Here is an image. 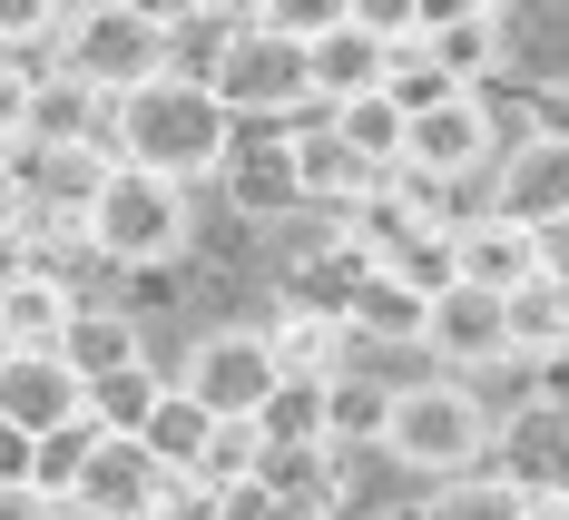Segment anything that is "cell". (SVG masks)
<instances>
[{
  "mask_svg": "<svg viewBox=\"0 0 569 520\" xmlns=\"http://www.w3.org/2000/svg\"><path fill=\"white\" fill-rule=\"evenodd\" d=\"M109 168H148V177H217L236 148V118L197 89V79H148V89H128L109 99Z\"/></svg>",
  "mask_w": 569,
  "mask_h": 520,
  "instance_id": "obj_1",
  "label": "cell"
},
{
  "mask_svg": "<svg viewBox=\"0 0 569 520\" xmlns=\"http://www.w3.org/2000/svg\"><path fill=\"white\" fill-rule=\"evenodd\" d=\"M383 452L432 481H461V471L491 462V412L471 403V383H402L393 422H383Z\"/></svg>",
  "mask_w": 569,
  "mask_h": 520,
  "instance_id": "obj_2",
  "label": "cell"
},
{
  "mask_svg": "<svg viewBox=\"0 0 569 520\" xmlns=\"http://www.w3.org/2000/svg\"><path fill=\"white\" fill-rule=\"evenodd\" d=\"M59 69L89 79L99 99H128V89L168 79V10H138V0H99V10H79Z\"/></svg>",
  "mask_w": 569,
  "mask_h": 520,
  "instance_id": "obj_3",
  "label": "cell"
},
{
  "mask_svg": "<svg viewBox=\"0 0 569 520\" xmlns=\"http://www.w3.org/2000/svg\"><path fill=\"white\" fill-rule=\"evenodd\" d=\"M207 99L227 118L295 128V118L315 109V89H305V30H295V20H246V40L227 50V69L207 79Z\"/></svg>",
  "mask_w": 569,
  "mask_h": 520,
  "instance_id": "obj_4",
  "label": "cell"
},
{
  "mask_svg": "<svg viewBox=\"0 0 569 520\" xmlns=\"http://www.w3.org/2000/svg\"><path fill=\"white\" fill-rule=\"evenodd\" d=\"M89 246L109 266H168L187 246V187L148 168H109V187L89 197Z\"/></svg>",
  "mask_w": 569,
  "mask_h": 520,
  "instance_id": "obj_5",
  "label": "cell"
},
{
  "mask_svg": "<svg viewBox=\"0 0 569 520\" xmlns=\"http://www.w3.org/2000/svg\"><path fill=\"white\" fill-rule=\"evenodd\" d=\"M276 383H284V363L266 334H207L187 353V393L207 403V422H256Z\"/></svg>",
  "mask_w": 569,
  "mask_h": 520,
  "instance_id": "obj_6",
  "label": "cell"
},
{
  "mask_svg": "<svg viewBox=\"0 0 569 520\" xmlns=\"http://www.w3.org/2000/svg\"><path fill=\"white\" fill-rule=\"evenodd\" d=\"M383 69H393V50L373 40L363 10H335V20L305 30V89H315V109H353V99H373Z\"/></svg>",
  "mask_w": 569,
  "mask_h": 520,
  "instance_id": "obj_7",
  "label": "cell"
},
{
  "mask_svg": "<svg viewBox=\"0 0 569 520\" xmlns=\"http://www.w3.org/2000/svg\"><path fill=\"white\" fill-rule=\"evenodd\" d=\"M491 452H501V481H511L520 501H569V403L560 393H540V403H520L501 432H491Z\"/></svg>",
  "mask_w": 569,
  "mask_h": 520,
  "instance_id": "obj_8",
  "label": "cell"
},
{
  "mask_svg": "<svg viewBox=\"0 0 569 520\" xmlns=\"http://www.w3.org/2000/svg\"><path fill=\"white\" fill-rule=\"evenodd\" d=\"M491 148H501V128H491V109L461 89V99H442V109L412 118V138H402V168L432 177V187H461V177L491 168Z\"/></svg>",
  "mask_w": 569,
  "mask_h": 520,
  "instance_id": "obj_9",
  "label": "cell"
},
{
  "mask_svg": "<svg viewBox=\"0 0 569 520\" xmlns=\"http://www.w3.org/2000/svg\"><path fill=\"white\" fill-rule=\"evenodd\" d=\"M0 422H20L30 442H50L69 422H89V383L59 353H0Z\"/></svg>",
  "mask_w": 569,
  "mask_h": 520,
  "instance_id": "obj_10",
  "label": "cell"
},
{
  "mask_svg": "<svg viewBox=\"0 0 569 520\" xmlns=\"http://www.w3.org/2000/svg\"><path fill=\"white\" fill-rule=\"evenodd\" d=\"M422 353H442V373H481V363H511V304L481 286H452L422 324Z\"/></svg>",
  "mask_w": 569,
  "mask_h": 520,
  "instance_id": "obj_11",
  "label": "cell"
},
{
  "mask_svg": "<svg viewBox=\"0 0 569 520\" xmlns=\"http://www.w3.org/2000/svg\"><path fill=\"white\" fill-rule=\"evenodd\" d=\"M168 481H177V471H158L148 442H109V432H99V452H89V471H79V491H69V501H79L89 520H148Z\"/></svg>",
  "mask_w": 569,
  "mask_h": 520,
  "instance_id": "obj_12",
  "label": "cell"
},
{
  "mask_svg": "<svg viewBox=\"0 0 569 520\" xmlns=\"http://www.w3.org/2000/svg\"><path fill=\"white\" fill-rule=\"evenodd\" d=\"M491 217H511V227H569V138L560 128H540V138H520V158L501 168V207Z\"/></svg>",
  "mask_w": 569,
  "mask_h": 520,
  "instance_id": "obj_13",
  "label": "cell"
},
{
  "mask_svg": "<svg viewBox=\"0 0 569 520\" xmlns=\"http://www.w3.org/2000/svg\"><path fill=\"white\" fill-rule=\"evenodd\" d=\"M236 217H284V207H305V187H295V128H266V138H236L227 168H217Z\"/></svg>",
  "mask_w": 569,
  "mask_h": 520,
  "instance_id": "obj_14",
  "label": "cell"
},
{
  "mask_svg": "<svg viewBox=\"0 0 569 520\" xmlns=\"http://www.w3.org/2000/svg\"><path fill=\"white\" fill-rule=\"evenodd\" d=\"M109 138V99L89 89V79H69V69H30V128H20V148H99Z\"/></svg>",
  "mask_w": 569,
  "mask_h": 520,
  "instance_id": "obj_15",
  "label": "cell"
},
{
  "mask_svg": "<svg viewBox=\"0 0 569 520\" xmlns=\"http://www.w3.org/2000/svg\"><path fill=\"white\" fill-rule=\"evenodd\" d=\"M452 256H461V286L501 294V304H511L520 286H540V236L511 227V217H471V227H452Z\"/></svg>",
  "mask_w": 569,
  "mask_h": 520,
  "instance_id": "obj_16",
  "label": "cell"
},
{
  "mask_svg": "<svg viewBox=\"0 0 569 520\" xmlns=\"http://www.w3.org/2000/svg\"><path fill=\"white\" fill-rule=\"evenodd\" d=\"M501 40H511V20L471 0V10H422V40H412V50L432 59L452 89H471L481 69H501Z\"/></svg>",
  "mask_w": 569,
  "mask_h": 520,
  "instance_id": "obj_17",
  "label": "cell"
},
{
  "mask_svg": "<svg viewBox=\"0 0 569 520\" xmlns=\"http://www.w3.org/2000/svg\"><path fill=\"white\" fill-rule=\"evenodd\" d=\"M422 324H432V304L402 286V276H383V266L353 276V294H343V334L353 344H422Z\"/></svg>",
  "mask_w": 569,
  "mask_h": 520,
  "instance_id": "obj_18",
  "label": "cell"
},
{
  "mask_svg": "<svg viewBox=\"0 0 569 520\" xmlns=\"http://www.w3.org/2000/svg\"><path fill=\"white\" fill-rule=\"evenodd\" d=\"M79 304H89V294H69V276L10 286V294H0V353H59V334H69Z\"/></svg>",
  "mask_w": 569,
  "mask_h": 520,
  "instance_id": "obj_19",
  "label": "cell"
},
{
  "mask_svg": "<svg viewBox=\"0 0 569 520\" xmlns=\"http://www.w3.org/2000/svg\"><path fill=\"white\" fill-rule=\"evenodd\" d=\"M246 20L256 10H207V0H187V10H168V79H217L227 69V50L246 40Z\"/></svg>",
  "mask_w": 569,
  "mask_h": 520,
  "instance_id": "obj_20",
  "label": "cell"
},
{
  "mask_svg": "<svg viewBox=\"0 0 569 520\" xmlns=\"http://www.w3.org/2000/svg\"><path fill=\"white\" fill-rule=\"evenodd\" d=\"M325 383H335V373H325ZM325 383H315V373H284L246 432H256L266 452H335V432H325Z\"/></svg>",
  "mask_w": 569,
  "mask_h": 520,
  "instance_id": "obj_21",
  "label": "cell"
},
{
  "mask_svg": "<svg viewBox=\"0 0 569 520\" xmlns=\"http://www.w3.org/2000/svg\"><path fill=\"white\" fill-rule=\"evenodd\" d=\"M295 187H305V207H315V197H325V207H353V197L373 187V168L343 148L325 118H295Z\"/></svg>",
  "mask_w": 569,
  "mask_h": 520,
  "instance_id": "obj_22",
  "label": "cell"
},
{
  "mask_svg": "<svg viewBox=\"0 0 569 520\" xmlns=\"http://www.w3.org/2000/svg\"><path fill=\"white\" fill-rule=\"evenodd\" d=\"M59 363H69L79 383H109V373L148 363V353H138V324H128L118 304H79V314H69V334H59Z\"/></svg>",
  "mask_w": 569,
  "mask_h": 520,
  "instance_id": "obj_23",
  "label": "cell"
},
{
  "mask_svg": "<svg viewBox=\"0 0 569 520\" xmlns=\"http://www.w3.org/2000/svg\"><path fill=\"white\" fill-rule=\"evenodd\" d=\"M266 344H276L284 373H315V383H325V373H343V344H353V334H343L335 304H295V294H284V314L266 324Z\"/></svg>",
  "mask_w": 569,
  "mask_h": 520,
  "instance_id": "obj_24",
  "label": "cell"
},
{
  "mask_svg": "<svg viewBox=\"0 0 569 520\" xmlns=\"http://www.w3.org/2000/svg\"><path fill=\"white\" fill-rule=\"evenodd\" d=\"M148 452H158V471H177V481H197V462H207V442H217V422H207V403L187 393V383H168V403L148 412V432H138Z\"/></svg>",
  "mask_w": 569,
  "mask_h": 520,
  "instance_id": "obj_25",
  "label": "cell"
},
{
  "mask_svg": "<svg viewBox=\"0 0 569 520\" xmlns=\"http://www.w3.org/2000/svg\"><path fill=\"white\" fill-rule=\"evenodd\" d=\"M325 128H335L373 177H393V168H402V138H412V118H402L383 89H373V99H353V109H325Z\"/></svg>",
  "mask_w": 569,
  "mask_h": 520,
  "instance_id": "obj_26",
  "label": "cell"
},
{
  "mask_svg": "<svg viewBox=\"0 0 569 520\" xmlns=\"http://www.w3.org/2000/svg\"><path fill=\"white\" fill-rule=\"evenodd\" d=\"M560 353H569V294L520 286L511 294V363H560Z\"/></svg>",
  "mask_w": 569,
  "mask_h": 520,
  "instance_id": "obj_27",
  "label": "cell"
},
{
  "mask_svg": "<svg viewBox=\"0 0 569 520\" xmlns=\"http://www.w3.org/2000/svg\"><path fill=\"white\" fill-rule=\"evenodd\" d=\"M158 403H168V383H158L148 363H128V373H109V383H89V422H99L109 442H138Z\"/></svg>",
  "mask_w": 569,
  "mask_h": 520,
  "instance_id": "obj_28",
  "label": "cell"
},
{
  "mask_svg": "<svg viewBox=\"0 0 569 520\" xmlns=\"http://www.w3.org/2000/svg\"><path fill=\"white\" fill-rule=\"evenodd\" d=\"M383 422H393V393H383V383H353V373L325 383V432H335V452L343 442H383Z\"/></svg>",
  "mask_w": 569,
  "mask_h": 520,
  "instance_id": "obj_29",
  "label": "cell"
},
{
  "mask_svg": "<svg viewBox=\"0 0 569 520\" xmlns=\"http://www.w3.org/2000/svg\"><path fill=\"white\" fill-rule=\"evenodd\" d=\"M530 501H520L501 471H461V481H442L432 501H422V520H520Z\"/></svg>",
  "mask_w": 569,
  "mask_h": 520,
  "instance_id": "obj_30",
  "label": "cell"
},
{
  "mask_svg": "<svg viewBox=\"0 0 569 520\" xmlns=\"http://www.w3.org/2000/svg\"><path fill=\"white\" fill-rule=\"evenodd\" d=\"M383 276H402V286L422 294V304H442V294L461 286V256H452V227H422L402 256H383Z\"/></svg>",
  "mask_w": 569,
  "mask_h": 520,
  "instance_id": "obj_31",
  "label": "cell"
},
{
  "mask_svg": "<svg viewBox=\"0 0 569 520\" xmlns=\"http://www.w3.org/2000/svg\"><path fill=\"white\" fill-rule=\"evenodd\" d=\"M383 99H393L402 118H422V109H442V99H461V89H452V79H442L422 50H393V69H383Z\"/></svg>",
  "mask_w": 569,
  "mask_h": 520,
  "instance_id": "obj_32",
  "label": "cell"
},
{
  "mask_svg": "<svg viewBox=\"0 0 569 520\" xmlns=\"http://www.w3.org/2000/svg\"><path fill=\"white\" fill-rule=\"evenodd\" d=\"M89 452H99V422H69V432L40 442V471H30V481H40L50 501H69V491H79V471H89Z\"/></svg>",
  "mask_w": 569,
  "mask_h": 520,
  "instance_id": "obj_33",
  "label": "cell"
},
{
  "mask_svg": "<svg viewBox=\"0 0 569 520\" xmlns=\"http://www.w3.org/2000/svg\"><path fill=\"white\" fill-rule=\"evenodd\" d=\"M148 520H227V491H207V481H168Z\"/></svg>",
  "mask_w": 569,
  "mask_h": 520,
  "instance_id": "obj_34",
  "label": "cell"
},
{
  "mask_svg": "<svg viewBox=\"0 0 569 520\" xmlns=\"http://www.w3.org/2000/svg\"><path fill=\"white\" fill-rule=\"evenodd\" d=\"M20 128H30V69L0 59V148H20Z\"/></svg>",
  "mask_w": 569,
  "mask_h": 520,
  "instance_id": "obj_35",
  "label": "cell"
},
{
  "mask_svg": "<svg viewBox=\"0 0 569 520\" xmlns=\"http://www.w3.org/2000/svg\"><path fill=\"white\" fill-rule=\"evenodd\" d=\"M30 471H40V442H30L20 422H0V491H20Z\"/></svg>",
  "mask_w": 569,
  "mask_h": 520,
  "instance_id": "obj_36",
  "label": "cell"
},
{
  "mask_svg": "<svg viewBox=\"0 0 569 520\" xmlns=\"http://www.w3.org/2000/svg\"><path fill=\"white\" fill-rule=\"evenodd\" d=\"M0 236H30V187H20V158L0 168Z\"/></svg>",
  "mask_w": 569,
  "mask_h": 520,
  "instance_id": "obj_37",
  "label": "cell"
},
{
  "mask_svg": "<svg viewBox=\"0 0 569 520\" xmlns=\"http://www.w3.org/2000/svg\"><path fill=\"white\" fill-rule=\"evenodd\" d=\"M0 520H59V501L40 481H20V491H0Z\"/></svg>",
  "mask_w": 569,
  "mask_h": 520,
  "instance_id": "obj_38",
  "label": "cell"
},
{
  "mask_svg": "<svg viewBox=\"0 0 569 520\" xmlns=\"http://www.w3.org/2000/svg\"><path fill=\"white\" fill-rule=\"evenodd\" d=\"M40 276V256H30V236H0V294L10 286H30Z\"/></svg>",
  "mask_w": 569,
  "mask_h": 520,
  "instance_id": "obj_39",
  "label": "cell"
},
{
  "mask_svg": "<svg viewBox=\"0 0 569 520\" xmlns=\"http://www.w3.org/2000/svg\"><path fill=\"white\" fill-rule=\"evenodd\" d=\"M540 286L569 294V227H540Z\"/></svg>",
  "mask_w": 569,
  "mask_h": 520,
  "instance_id": "obj_40",
  "label": "cell"
},
{
  "mask_svg": "<svg viewBox=\"0 0 569 520\" xmlns=\"http://www.w3.org/2000/svg\"><path fill=\"white\" fill-rule=\"evenodd\" d=\"M520 520H569V501H530V511H520Z\"/></svg>",
  "mask_w": 569,
  "mask_h": 520,
  "instance_id": "obj_41",
  "label": "cell"
},
{
  "mask_svg": "<svg viewBox=\"0 0 569 520\" xmlns=\"http://www.w3.org/2000/svg\"><path fill=\"white\" fill-rule=\"evenodd\" d=\"M383 520H422V511H383Z\"/></svg>",
  "mask_w": 569,
  "mask_h": 520,
  "instance_id": "obj_42",
  "label": "cell"
},
{
  "mask_svg": "<svg viewBox=\"0 0 569 520\" xmlns=\"http://www.w3.org/2000/svg\"><path fill=\"white\" fill-rule=\"evenodd\" d=\"M10 158H20V148H0V168H10Z\"/></svg>",
  "mask_w": 569,
  "mask_h": 520,
  "instance_id": "obj_43",
  "label": "cell"
}]
</instances>
